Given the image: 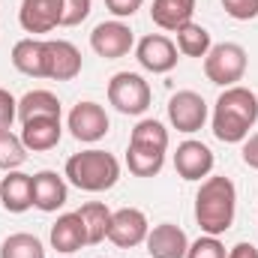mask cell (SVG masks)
I'll return each instance as SVG.
<instances>
[{"mask_svg":"<svg viewBox=\"0 0 258 258\" xmlns=\"http://www.w3.org/2000/svg\"><path fill=\"white\" fill-rule=\"evenodd\" d=\"M84 222V231H87V243L96 246L108 237V225H111V210L102 204V201H87L75 210Z\"/></svg>","mask_w":258,"mask_h":258,"instance_id":"obj_23","label":"cell"},{"mask_svg":"<svg viewBox=\"0 0 258 258\" xmlns=\"http://www.w3.org/2000/svg\"><path fill=\"white\" fill-rule=\"evenodd\" d=\"M186 258H228V255H225V246H222V240H219V237L204 234V237H198V240L189 243Z\"/></svg>","mask_w":258,"mask_h":258,"instance_id":"obj_27","label":"cell"},{"mask_svg":"<svg viewBox=\"0 0 258 258\" xmlns=\"http://www.w3.org/2000/svg\"><path fill=\"white\" fill-rule=\"evenodd\" d=\"M150 222L138 207H120L111 213V225H108V240L120 249H132L138 243L147 240Z\"/></svg>","mask_w":258,"mask_h":258,"instance_id":"obj_10","label":"cell"},{"mask_svg":"<svg viewBox=\"0 0 258 258\" xmlns=\"http://www.w3.org/2000/svg\"><path fill=\"white\" fill-rule=\"evenodd\" d=\"M195 15V0H153L150 6V18L156 27L162 30H177L183 24H189Z\"/></svg>","mask_w":258,"mask_h":258,"instance_id":"obj_21","label":"cell"},{"mask_svg":"<svg viewBox=\"0 0 258 258\" xmlns=\"http://www.w3.org/2000/svg\"><path fill=\"white\" fill-rule=\"evenodd\" d=\"M0 201L9 213H24L33 207V174L24 171H6L0 180Z\"/></svg>","mask_w":258,"mask_h":258,"instance_id":"obj_18","label":"cell"},{"mask_svg":"<svg viewBox=\"0 0 258 258\" xmlns=\"http://www.w3.org/2000/svg\"><path fill=\"white\" fill-rule=\"evenodd\" d=\"M69 198L66 189V180L57 171H39L33 174V207L42 210V213H54L60 210Z\"/></svg>","mask_w":258,"mask_h":258,"instance_id":"obj_17","label":"cell"},{"mask_svg":"<svg viewBox=\"0 0 258 258\" xmlns=\"http://www.w3.org/2000/svg\"><path fill=\"white\" fill-rule=\"evenodd\" d=\"M174 33H177V51H180L183 57H207V51L213 48L207 27H201V24H195V21L177 27Z\"/></svg>","mask_w":258,"mask_h":258,"instance_id":"obj_24","label":"cell"},{"mask_svg":"<svg viewBox=\"0 0 258 258\" xmlns=\"http://www.w3.org/2000/svg\"><path fill=\"white\" fill-rule=\"evenodd\" d=\"M105 6H108V12L117 15V18H132V15L144 6V0H105Z\"/></svg>","mask_w":258,"mask_h":258,"instance_id":"obj_31","label":"cell"},{"mask_svg":"<svg viewBox=\"0 0 258 258\" xmlns=\"http://www.w3.org/2000/svg\"><path fill=\"white\" fill-rule=\"evenodd\" d=\"M258 123V96L249 87H225L213 105V135L225 144H240Z\"/></svg>","mask_w":258,"mask_h":258,"instance_id":"obj_1","label":"cell"},{"mask_svg":"<svg viewBox=\"0 0 258 258\" xmlns=\"http://www.w3.org/2000/svg\"><path fill=\"white\" fill-rule=\"evenodd\" d=\"M81 51L66 39H45V78L72 81L81 75Z\"/></svg>","mask_w":258,"mask_h":258,"instance_id":"obj_12","label":"cell"},{"mask_svg":"<svg viewBox=\"0 0 258 258\" xmlns=\"http://www.w3.org/2000/svg\"><path fill=\"white\" fill-rule=\"evenodd\" d=\"M246 48L237 42H219L207 51L204 57V75L210 84L219 87H234L246 75Z\"/></svg>","mask_w":258,"mask_h":258,"instance_id":"obj_5","label":"cell"},{"mask_svg":"<svg viewBox=\"0 0 258 258\" xmlns=\"http://www.w3.org/2000/svg\"><path fill=\"white\" fill-rule=\"evenodd\" d=\"M60 135H63L60 117H33L21 123V144L33 153L54 150L60 144Z\"/></svg>","mask_w":258,"mask_h":258,"instance_id":"obj_16","label":"cell"},{"mask_svg":"<svg viewBox=\"0 0 258 258\" xmlns=\"http://www.w3.org/2000/svg\"><path fill=\"white\" fill-rule=\"evenodd\" d=\"M174 171L183 180H201L213 171V150L201 141H183L174 153Z\"/></svg>","mask_w":258,"mask_h":258,"instance_id":"obj_15","label":"cell"},{"mask_svg":"<svg viewBox=\"0 0 258 258\" xmlns=\"http://www.w3.org/2000/svg\"><path fill=\"white\" fill-rule=\"evenodd\" d=\"M237 213V189L225 174H210L201 180V189L195 192V219L198 228L210 237L225 234L234 225Z\"/></svg>","mask_w":258,"mask_h":258,"instance_id":"obj_2","label":"cell"},{"mask_svg":"<svg viewBox=\"0 0 258 258\" xmlns=\"http://www.w3.org/2000/svg\"><path fill=\"white\" fill-rule=\"evenodd\" d=\"M63 177L84 192H105L120 180V162L108 150H81L66 159Z\"/></svg>","mask_w":258,"mask_h":258,"instance_id":"obj_3","label":"cell"},{"mask_svg":"<svg viewBox=\"0 0 258 258\" xmlns=\"http://www.w3.org/2000/svg\"><path fill=\"white\" fill-rule=\"evenodd\" d=\"M135 45V36H132V27L126 21L114 18V21H102L93 27L90 33V48L105 57V60H117V57H126L129 48Z\"/></svg>","mask_w":258,"mask_h":258,"instance_id":"obj_7","label":"cell"},{"mask_svg":"<svg viewBox=\"0 0 258 258\" xmlns=\"http://www.w3.org/2000/svg\"><path fill=\"white\" fill-rule=\"evenodd\" d=\"M33 117H60V99L51 90H30L18 99V120H33Z\"/></svg>","mask_w":258,"mask_h":258,"instance_id":"obj_22","label":"cell"},{"mask_svg":"<svg viewBox=\"0 0 258 258\" xmlns=\"http://www.w3.org/2000/svg\"><path fill=\"white\" fill-rule=\"evenodd\" d=\"M168 153V129L159 120H138L129 135L126 165L135 177H153L162 171Z\"/></svg>","mask_w":258,"mask_h":258,"instance_id":"obj_4","label":"cell"},{"mask_svg":"<svg viewBox=\"0 0 258 258\" xmlns=\"http://www.w3.org/2000/svg\"><path fill=\"white\" fill-rule=\"evenodd\" d=\"M150 84L138 72H117L108 81V102L129 117H138L150 108Z\"/></svg>","mask_w":258,"mask_h":258,"instance_id":"obj_6","label":"cell"},{"mask_svg":"<svg viewBox=\"0 0 258 258\" xmlns=\"http://www.w3.org/2000/svg\"><path fill=\"white\" fill-rule=\"evenodd\" d=\"M222 9L234 21H252L258 15V0H222Z\"/></svg>","mask_w":258,"mask_h":258,"instance_id":"obj_29","label":"cell"},{"mask_svg":"<svg viewBox=\"0 0 258 258\" xmlns=\"http://www.w3.org/2000/svg\"><path fill=\"white\" fill-rule=\"evenodd\" d=\"M240 156H243V162H246L249 168H255V171H258V132H255V135H249V138L243 141Z\"/></svg>","mask_w":258,"mask_h":258,"instance_id":"obj_32","label":"cell"},{"mask_svg":"<svg viewBox=\"0 0 258 258\" xmlns=\"http://www.w3.org/2000/svg\"><path fill=\"white\" fill-rule=\"evenodd\" d=\"M66 126H69V132H72L75 141L93 144V141L105 138L111 120H108V114H105V108H102L99 102H78V105L69 111Z\"/></svg>","mask_w":258,"mask_h":258,"instance_id":"obj_9","label":"cell"},{"mask_svg":"<svg viewBox=\"0 0 258 258\" xmlns=\"http://www.w3.org/2000/svg\"><path fill=\"white\" fill-rule=\"evenodd\" d=\"M228 258H258V246H252V243H246V240H240L237 246H231V252H228Z\"/></svg>","mask_w":258,"mask_h":258,"instance_id":"obj_33","label":"cell"},{"mask_svg":"<svg viewBox=\"0 0 258 258\" xmlns=\"http://www.w3.org/2000/svg\"><path fill=\"white\" fill-rule=\"evenodd\" d=\"M93 0H63V15H60V27H75L90 15Z\"/></svg>","mask_w":258,"mask_h":258,"instance_id":"obj_28","label":"cell"},{"mask_svg":"<svg viewBox=\"0 0 258 258\" xmlns=\"http://www.w3.org/2000/svg\"><path fill=\"white\" fill-rule=\"evenodd\" d=\"M27 159V147L21 144V135L9 132V129H0V168L3 171H15L21 168Z\"/></svg>","mask_w":258,"mask_h":258,"instance_id":"obj_26","label":"cell"},{"mask_svg":"<svg viewBox=\"0 0 258 258\" xmlns=\"http://www.w3.org/2000/svg\"><path fill=\"white\" fill-rule=\"evenodd\" d=\"M15 117H18V99L0 87V129H12Z\"/></svg>","mask_w":258,"mask_h":258,"instance_id":"obj_30","label":"cell"},{"mask_svg":"<svg viewBox=\"0 0 258 258\" xmlns=\"http://www.w3.org/2000/svg\"><path fill=\"white\" fill-rule=\"evenodd\" d=\"M0 258H45V246L36 234L18 231L0 243Z\"/></svg>","mask_w":258,"mask_h":258,"instance_id":"obj_25","label":"cell"},{"mask_svg":"<svg viewBox=\"0 0 258 258\" xmlns=\"http://www.w3.org/2000/svg\"><path fill=\"white\" fill-rule=\"evenodd\" d=\"M63 0H21L18 21L27 33H51L60 27Z\"/></svg>","mask_w":258,"mask_h":258,"instance_id":"obj_13","label":"cell"},{"mask_svg":"<svg viewBox=\"0 0 258 258\" xmlns=\"http://www.w3.org/2000/svg\"><path fill=\"white\" fill-rule=\"evenodd\" d=\"M51 246L63 255L78 252L81 246H87V231L78 213H63L57 216V222L51 225Z\"/></svg>","mask_w":258,"mask_h":258,"instance_id":"obj_19","label":"cell"},{"mask_svg":"<svg viewBox=\"0 0 258 258\" xmlns=\"http://www.w3.org/2000/svg\"><path fill=\"white\" fill-rule=\"evenodd\" d=\"M12 66L21 75L30 78H45V39H18L12 45Z\"/></svg>","mask_w":258,"mask_h":258,"instance_id":"obj_20","label":"cell"},{"mask_svg":"<svg viewBox=\"0 0 258 258\" xmlns=\"http://www.w3.org/2000/svg\"><path fill=\"white\" fill-rule=\"evenodd\" d=\"M168 120L177 132H186L192 135L207 123V102L201 93L195 90H177L171 99H168Z\"/></svg>","mask_w":258,"mask_h":258,"instance_id":"obj_8","label":"cell"},{"mask_svg":"<svg viewBox=\"0 0 258 258\" xmlns=\"http://www.w3.org/2000/svg\"><path fill=\"white\" fill-rule=\"evenodd\" d=\"M177 54H180L177 45H174L168 36H162V33H150V36H144V39L135 45L138 63L144 66L147 72H153V75L171 72V69L177 66V60H180Z\"/></svg>","mask_w":258,"mask_h":258,"instance_id":"obj_11","label":"cell"},{"mask_svg":"<svg viewBox=\"0 0 258 258\" xmlns=\"http://www.w3.org/2000/svg\"><path fill=\"white\" fill-rule=\"evenodd\" d=\"M147 252L150 258H186L189 249V237L180 225L174 222H159L147 231Z\"/></svg>","mask_w":258,"mask_h":258,"instance_id":"obj_14","label":"cell"}]
</instances>
